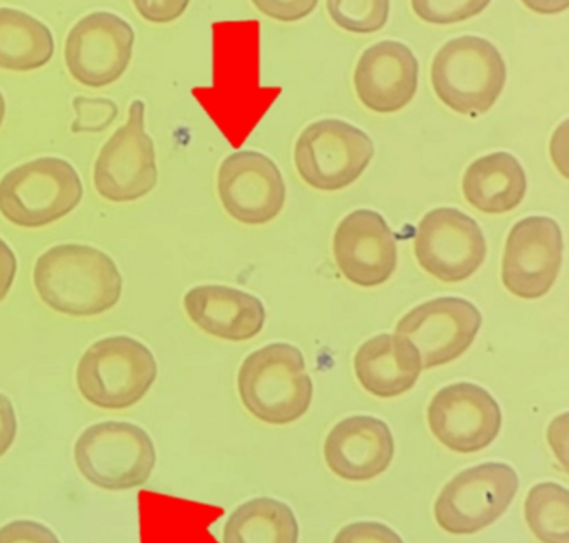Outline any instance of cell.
Wrapping results in <instances>:
<instances>
[{"label": "cell", "instance_id": "6da1fadb", "mask_svg": "<svg viewBox=\"0 0 569 543\" xmlns=\"http://www.w3.org/2000/svg\"><path fill=\"white\" fill-rule=\"evenodd\" d=\"M37 293L46 305L71 316H94L117 306L123 279L111 257L86 244H59L37 260Z\"/></svg>", "mask_w": 569, "mask_h": 543}, {"label": "cell", "instance_id": "7a4b0ae2", "mask_svg": "<svg viewBox=\"0 0 569 543\" xmlns=\"http://www.w3.org/2000/svg\"><path fill=\"white\" fill-rule=\"evenodd\" d=\"M239 395L251 415L267 424H291L310 409L313 383L303 353L288 343L267 344L242 362Z\"/></svg>", "mask_w": 569, "mask_h": 543}, {"label": "cell", "instance_id": "3957f363", "mask_svg": "<svg viewBox=\"0 0 569 543\" xmlns=\"http://www.w3.org/2000/svg\"><path fill=\"white\" fill-rule=\"evenodd\" d=\"M506 80L502 54L481 37H459L445 43L431 68V82L440 101L466 117L490 111Z\"/></svg>", "mask_w": 569, "mask_h": 543}, {"label": "cell", "instance_id": "277c9868", "mask_svg": "<svg viewBox=\"0 0 569 543\" xmlns=\"http://www.w3.org/2000/svg\"><path fill=\"white\" fill-rule=\"evenodd\" d=\"M157 378L158 364L151 350L130 336L96 341L77 369L83 399L106 411H123L141 402Z\"/></svg>", "mask_w": 569, "mask_h": 543}, {"label": "cell", "instance_id": "5b68a950", "mask_svg": "<svg viewBox=\"0 0 569 543\" xmlns=\"http://www.w3.org/2000/svg\"><path fill=\"white\" fill-rule=\"evenodd\" d=\"M83 198L77 170L61 158H39L0 180V213L18 228H46L70 215Z\"/></svg>", "mask_w": 569, "mask_h": 543}, {"label": "cell", "instance_id": "8992f818", "mask_svg": "<svg viewBox=\"0 0 569 543\" xmlns=\"http://www.w3.org/2000/svg\"><path fill=\"white\" fill-rule=\"evenodd\" d=\"M74 462L92 485L120 492L144 485L157 464V449L136 424L99 422L80 434Z\"/></svg>", "mask_w": 569, "mask_h": 543}, {"label": "cell", "instance_id": "52a82bcc", "mask_svg": "<svg viewBox=\"0 0 569 543\" xmlns=\"http://www.w3.org/2000/svg\"><path fill=\"white\" fill-rule=\"evenodd\" d=\"M519 477L511 465L487 462L450 480L435 504L438 526L450 535H472L496 523L515 501Z\"/></svg>", "mask_w": 569, "mask_h": 543}, {"label": "cell", "instance_id": "ba28073f", "mask_svg": "<svg viewBox=\"0 0 569 543\" xmlns=\"http://www.w3.org/2000/svg\"><path fill=\"white\" fill-rule=\"evenodd\" d=\"M375 158V142L363 130L320 120L301 132L295 164L301 179L319 191H340L353 184Z\"/></svg>", "mask_w": 569, "mask_h": 543}, {"label": "cell", "instance_id": "9c48e42d", "mask_svg": "<svg viewBox=\"0 0 569 543\" xmlns=\"http://www.w3.org/2000/svg\"><path fill=\"white\" fill-rule=\"evenodd\" d=\"M144 120V102L133 101L126 125L108 139L96 161V189L111 203L141 200L157 188V151Z\"/></svg>", "mask_w": 569, "mask_h": 543}, {"label": "cell", "instance_id": "30bf717a", "mask_svg": "<svg viewBox=\"0 0 569 543\" xmlns=\"http://www.w3.org/2000/svg\"><path fill=\"white\" fill-rule=\"evenodd\" d=\"M413 251L419 265L441 282L472 278L487 259V239L480 225L457 208H437L416 229Z\"/></svg>", "mask_w": 569, "mask_h": 543}, {"label": "cell", "instance_id": "8fae6325", "mask_svg": "<svg viewBox=\"0 0 569 543\" xmlns=\"http://www.w3.org/2000/svg\"><path fill=\"white\" fill-rule=\"evenodd\" d=\"M562 232L549 217L519 220L507 238L502 260L506 290L521 300H538L552 290L562 265Z\"/></svg>", "mask_w": 569, "mask_h": 543}, {"label": "cell", "instance_id": "7c38bea8", "mask_svg": "<svg viewBox=\"0 0 569 543\" xmlns=\"http://www.w3.org/2000/svg\"><path fill=\"white\" fill-rule=\"evenodd\" d=\"M483 316L471 301L437 298L410 310L397 324V334L418 346L422 371L440 368L468 352L480 333Z\"/></svg>", "mask_w": 569, "mask_h": 543}, {"label": "cell", "instance_id": "4fadbf2b", "mask_svg": "<svg viewBox=\"0 0 569 543\" xmlns=\"http://www.w3.org/2000/svg\"><path fill=\"white\" fill-rule=\"evenodd\" d=\"M428 422L441 445L459 454H475L496 442L502 428V411L485 388L456 383L433 396Z\"/></svg>", "mask_w": 569, "mask_h": 543}, {"label": "cell", "instance_id": "5bb4252c", "mask_svg": "<svg viewBox=\"0 0 569 543\" xmlns=\"http://www.w3.org/2000/svg\"><path fill=\"white\" fill-rule=\"evenodd\" d=\"M136 33L111 12H94L71 28L64 46L68 71L82 86L99 89L123 77L132 59Z\"/></svg>", "mask_w": 569, "mask_h": 543}, {"label": "cell", "instance_id": "9a60e30c", "mask_svg": "<svg viewBox=\"0 0 569 543\" xmlns=\"http://www.w3.org/2000/svg\"><path fill=\"white\" fill-rule=\"evenodd\" d=\"M219 195L232 219L246 225H263L284 208V179L266 154L239 151L220 167Z\"/></svg>", "mask_w": 569, "mask_h": 543}, {"label": "cell", "instance_id": "2e32d148", "mask_svg": "<svg viewBox=\"0 0 569 543\" xmlns=\"http://www.w3.org/2000/svg\"><path fill=\"white\" fill-rule=\"evenodd\" d=\"M332 250L341 274L360 288L385 284L397 270V239L378 211L357 210L345 217Z\"/></svg>", "mask_w": 569, "mask_h": 543}, {"label": "cell", "instance_id": "e0dca14e", "mask_svg": "<svg viewBox=\"0 0 569 543\" xmlns=\"http://www.w3.org/2000/svg\"><path fill=\"white\" fill-rule=\"evenodd\" d=\"M353 82L367 110L395 113L418 92V59L406 43L385 40L363 52Z\"/></svg>", "mask_w": 569, "mask_h": 543}, {"label": "cell", "instance_id": "ac0fdd59", "mask_svg": "<svg viewBox=\"0 0 569 543\" xmlns=\"http://www.w3.org/2000/svg\"><path fill=\"white\" fill-rule=\"evenodd\" d=\"M395 440L390 426L371 415H353L336 424L325 443V457L336 476L369 481L390 467Z\"/></svg>", "mask_w": 569, "mask_h": 543}, {"label": "cell", "instance_id": "d6986e66", "mask_svg": "<svg viewBox=\"0 0 569 543\" xmlns=\"http://www.w3.org/2000/svg\"><path fill=\"white\" fill-rule=\"evenodd\" d=\"M189 319L210 336L248 341L261 333L266 306L253 294L227 285H198L183 298Z\"/></svg>", "mask_w": 569, "mask_h": 543}, {"label": "cell", "instance_id": "ffe728a7", "mask_svg": "<svg viewBox=\"0 0 569 543\" xmlns=\"http://www.w3.org/2000/svg\"><path fill=\"white\" fill-rule=\"evenodd\" d=\"M353 364L363 390L379 399L403 395L416 386L422 372L418 346L397 333L366 341Z\"/></svg>", "mask_w": 569, "mask_h": 543}, {"label": "cell", "instance_id": "44dd1931", "mask_svg": "<svg viewBox=\"0 0 569 543\" xmlns=\"http://www.w3.org/2000/svg\"><path fill=\"white\" fill-rule=\"evenodd\" d=\"M527 189V173L509 153H493L476 160L462 179V192L468 203L488 215L516 210L525 200Z\"/></svg>", "mask_w": 569, "mask_h": 543}, {"label": "cell", "instance_id": "7402d4cb", "mask_svg": "<svg viewBox=\"0 0 569 543\" xmlns=\"http://www.w3.org/2000/svg\"><path fill=\"white\" fill-rule=\"evenodd\" d=\"M54 54V39L42 21L18 9L0 8V68L32 71Z\"/></svg>", "mask_w": 569, "mask_h": 543}, {"label": "cell", "instance_id": "603a6c76", "mask_svg": "<svg viewBox=\"0 0 569 543\" xmlns=\"http://www.w3.org/2000/svg\"><path fill=\"white\" fill-rule=\"evenodd\" d=\"M298 539L295 512L267 496L239 505L223 527V543H298Z\"/></svg>", "mask_w": 569, "mask_h": 543}, {"label": "cell", "instance_id": "cb8c5ba5", "mask_svg": "<svg viewBox=\"0 0 569 543\" xmlns=\"http://www.w3.org/2000/svg\"><path fill=\"white\" fill-rule=\"evenodd\" d=\"M569 493L558 483H540L528 493L525 516L542 543H569Z\"/></svg>", "mask_w": 569, "mask_h": 543}, {"label": "cell", "instance_id": "d4e9b609", "mask_svg": "<svg viewBox=\"0 0 569 543\" xmlns=\"http://www.w3.org/2000/svg\"><path fill=\"white\" fill-rule=\"evenodd\" d=\"M328 11L338 27L366 36L387 24L390 0H328Z\"/></svg>", "mask_w": 569, "mask_h": 543}, {"label": "cell", "instance_id": "484cf974", "mask_svg": "<svg viewBox=\"0 0 569 543\" xmlns=\"http://www.w3.org/2000/svg\"><path fill=\"white\" fill-rule=\"evenodd\" d=\"M491 0H412L419 20L431 24H453L478 17Z\"/></svg>", "mask_w": 569, "mask_h": 543}, {"label": "cell", "instance_id": "4316f807", "mask_svg": "<svg viewBox=\"0 0 569 543\" xmlns=\"http://www.w3.org/2000/svg\"><path fill=\"white\" fill-rule=\"evenodd\" d=\"M73 110L77 113L71 132L99 133L104 132L117 120L118 105L110 99L74 98Z\"/></svg>", "mask_w": 569, "mask_h": 543}, {"label": "cell", "instance_id": "83f0119b", "mask_svg": "<svg viewBox=\"0 0 569 543\" xmlns=\"http://www.w3.org/2000/svg\"><path fill=\"white\" fill-rule=\"evenodd\" d=\"M332 543H403V540L387 524L362 521L345 526Z\"/></svg>", "mask_w": 569, "mask_h": 543}, {"label": "cell", "instance_id": "f1b7e54d", "mask_svg": "<svg viewBox=\"0 0 569 543\" xmlns=\"http://www.w3.org/2000/svg\"><path fill=\"white\" fill-rule=\"evenodd\" d=\"M258 11L272 20L293 23L312 14L319 0H251Z\"/></svg>", "mask_w": 569, "mask_h": 543}, {"label": "cell", "instance_id": "f546056e", "mask_svg": "<svg viewBox=\"0 0 569 543\" xmlns=\"http://www.w3.org/2000/svg\"><path fill=\"white\" fill-rule=\"evenodd\" d=\"M0 543H61L58 536L36 521H12L0 527Z\"/></svg>", "mask_w": 569, "mask_h": 543}, {"label": "cell", "instance_id": "4dcf8cb0", "mask_svg": "<svg viewBox=\"0 0 569 543\" xmlns=\"http://www.w3.org/2000/svg\"><path fill=\"white\" fill-rule=\"evenodd\" d=\"M191 0H133L137 12L149 23H172L182 17Z\"/></svg>", "mask_w": 569, "mask_h": 543}, {"label": "cell", "instance_id": "1f68e13d", "mask_svg": "<svg viewBox=\"0 0 569 543\" xmlns=\"http://www.w3.org/2000/svg\"><path fill=\"white\" fill-rule=\"evenodd\" d=\"M18 421L17 412L11 400L0 393V457L11 449L17 439Z\"/></svg>", "mask_w": 569, "mask_h": 543}, {"label": "cell", "instance_id": "d6a6232c", "mask_svg": "<svg viewBox=\"0 0 569 543\" xmlns=\"http://www.w3.org/2000/svg\"><path fill=\"white\" fill-rule=\"evenodd\" d=\"M18 260L4 239H0V301L6 300L17 279Z\"/></svg>", "mask_w": 569, "mask_h": 543}, {"label": "cell", "instance_id": "836d02e7", "mask_svg": "<svg viewBox=\"0 0 569 543\" xmlns=\"http://www.w3.org/2000/svg\"><path fill=\"white\" fill-rule=\"evenodd\" d=\"M521 2L538 14H559L569 6V0H521Z\"/></svg>", "mask_w": 569, "mask_h": 543}, {"label": "cell", "instance_id": "e575fe53", "mask_svg": "<svg viewBox=\"0 0 569 543\" xmlns=\"http://www.w3.org/2000/svg\"><path fill=\"white\" fill-rule=\"evenodd\" d=\"M6 118V99L4 95H2V92H0V127H2V123H4Z\"/></svg>", "mask_w": 569, "mask_h": 543}]
</instances>
